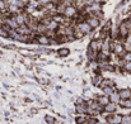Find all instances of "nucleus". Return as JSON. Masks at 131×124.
<instances>
[{
  "mask_svg": "<svg viewBox=\"0 0 131 124\" xmlns=\"http://www.w3.org/2000/svg\"><path fill=\"white\" fill-rule=\"evenodd\" d=\"M78 13H79V10L77 9V6L74 5V4H71V5H68V6H65V10H64V15L66 17V18H70V19H74L77 15H78Z\"/></svg>",
  "mask_w": 131,
  "mask_h": 124,
  "instance_id": "nucleus-1",
  "label": "nucleus"
},
{
  "mask_svg": "<svg viewBox=\"0 0 131 124\" xmlns=\"http://www.w3.org/2000/svg\"><path fill=\"white\" fill-rule=\"evenodd\" d=\"M111 49H112V52H113L116 56H122V54L125 53V47H124V44L117 41L111 43Z\"/></svg>",
  "mask_w": 131,
  "mask_h": 124,
  "instance_id": "nucleus-2",
  "label": "nucleus"
},
{
  "mask_svg": "<svg viewBox=\"0 0 131 124\" xmlns=\"http://www.w3.org/2000/svg\"><path fill=\"white\" fill-rule=\"evenodd\" d=\"M75 27L79 29V31H82L85 36L89 34V33H92V31H93V28L88 24L87 20H82V22H78V23H75Z\"/></svg>",
  "mask_w": 131,
  "mask_h": 124,
  "instance_id": "nucleus-3",
  "label": "nucleus"
},
{
  "mask_svg": "<svg viewBox=\"0 0 131 124\" xmlns=\"http://www.w3.org/2000/svg\"><path fill=\"white\" fill-rule=\"evenodd\" d=\"M85 20L88 22V24L93 28V29H95V28H98L99 25H101V19H98L95 15H93V14H88L87 17H85Z\"/></svg>",
  "mask_w": 131,
  "mask_h": 124,
  "instance_id": "nucleus-4",
  "label": "nucleus"
},
{
  "mask_svg": "<svg viewBox=\"0 0 131 124\" xmlns=\"http://www.w3.org/2000/svg\"><path fill=\"white\" fill-rule=\"evenodd\" d=\"M102 43L103 41L101 39V38H95V39H92L90 43H89V49H92L93 52H95V53H98L101 49H102Z\"/></svg>",
  "mask_w": 131,
  "mask_h": 124,
  "instance_id": "nucleus-5",
  "label": "nucleus"
},
{
  "mask_svg": "<svg viewBox=\"0 0 131 124\" xmlns=\"http://www.w3.org/2000/svg\"><path fill=\"white\" fill-rule=\"evenodd\" d=\"M35 38H36V43H38V44H42V46L51 44V37H48L46 33H43V34H36Z\"/></svg>",
  "mask_w": 131,
  "mask_h": 124,
  "instance_id": "nucleus-6",
  "label": "nucleus"
},
{
  "mask_svg": "<svg viewBox=\"0 0 131 124\" xmlns=\"http://www.w3.org/2000/svg\"><path fill=\"white\" fill-rule=\"evenodd\" d=\"M107 122L110 124H121V122H122V115H120L117 113H112V114L108 115Z\"/></svg>",
  "mask_w": 131,
  "mask_h": 124,
  "instance_id": "nucleus-7",
  "label": "nucleus"
},
{
  "mask_svg": "<svg viewBox=\"0 0 131 124\" xmlns=\"http://www.w3.org/2000/svg\"><path fill=\"white\" fill-rule=\"evenodd\" d=\"M18 33H20V34H23V36H32L35 32L27 25V24H22V25H19L17 29H15Z\"/></svg>",
  "mask_w": 131,
  "mask_h": 124,
  "instance_id": "nucleus-8",
  "label": "nucleus"
},
{
  "mask_svg": "<svg viewBox=\"0 0 131 124\" xmlns=\"http://www.w3.org/2000/svg\"><path fill=\"white\" fill-rule=\"evenodd\" d=\"M4 23L5 24H8L12 29H17L19 25H18V23H17V20L14 19V15H10V17H8V18H5L4 19Z\"/></svg>",
  "mask_w": 131,
  "mask_h": 124,
  "instance_id": "nucleus-9",
  "label": "nucleus"
},
{
  "mask_svg": "<svg viewBox=\"0 0 131 124\" xmlns=\"http://www.w3.org/2000/svg\"><path fill=\"white\" fill-rule=\"evenodd\" d=\"M75 110H77V113H79V114H87V110H88L87 103H85V101H84V103H78V104L75 105Z\"/></svg>",
  "mask_w": 131,
  "mask_h": 124,
  "instance_id": "nucleus-10",
  "label": "nucleus"
},
{
  "mask_svg": "<svg viewBox=\"0 0 131 124\" xmlns=\"http://www.w3.org/2000/svg\"><path fill=\"white\" fill-rule=\"evenodd\" d=\"M108 58H110V54H107V53H104V52H102V51H99L98 54H97V62H99V63H106V62H108Z\"/></svg>",
  "mask_w": 131,
  "mask_h": 124,
  "instance_id": "nucleus-11",
  "label": "nucleus"
},
{
  "mask_svg": "<svg viewBox=\"0 0 131 124\" xmlns=\"http://www.w3.org/2000/svg\"><path fill=\"white\" fill-rule=\"evenodd\" d=\"M95 100H97L101 105H103V106H104V105H107V104L111 101V100H110V96H107V95H104V94H103V95H101V96H97V99H95Z\"/></svg>",
  "mask_w": 131,
  "mask_h": 124,
  "instance_id": "nucleus-12",
  "label": "nucleus"
},
{
  "mask_svg": "<svg viewBox=\"0 0 131 124\" xmlns=\"http://www.w3.org/2000/svg\"><path fill=\"white\" fill-rule=\"evenodd\" d=\"M104 112H106V113H110V114L115 113V112H116V103L110 101L107 105H104Z\"/></svg>",
  "mask_w": 131,
  "mask_h": 124,
  "instance_id": "nucleus-13",
  "label": "nucleus"
},
{
  "mask_svg": "<svg viewBox=\"0 0 131 124\" xmlns=\"http://www.w3.org/2000/svg\"><path fill=\"white\" fill-rule=\"evenodd\" d=\"M46 32H47V25L43 24V23H41V22H38L35 33H37V34H43V33H46Z\"/></svg>",
  "mask_w": 131,
  "mask_h": 124,
  "instance_id": "nucleus-14",
  "label": "nucleus"
},
{
  "mask_svg": "<svg viewBox=\"0 0 131 124\" xmlns=\"http://www.w3.org/2000/svg\"><path fill=\"white\" fill-rule=\"evenodd\" d=\"M60 27V24L57 23V22H55L53 19L47 24V31H51V32H56L57 31V28Z\"/></svg>",
  "mask_w": 131,
  "mask_h": 124,
  "instance_id": "nucleus-15",
  "label": "nucleus"
},
{
  "mask_svg": "<svg viewBox=\"0 0 131 124\" xmlns=\"http://www.w3.org/2000/svg\"><path fill=\"white\" fill-rule=\"evenodd\" d=\"M118 94L121 99H131V90L129 89H122L121 91H118Z\"/></svg>",
  "mask_w": 131,
  "mask_h": 124,
  "instance_id": "nucleus-16",
  "label": "nucleus"
},
{
  "mask_svg": "<svg viewBox=\"0 0 131 124\" xmlns=\"http://www.w3.org/2000/svg\"><path fill=\"white\" fill-rule=\"evenodd\" d=\"M99 68L102 71H115V66H111L107 62L106 63H99Z\"/></svg>",
  "mask_w": 131,
  "mask_h": 124,
  "instance_id": "nucleus-17",
  "label": "nucleus"
},
{
  "mask_svg": "<svg viewBox=\"0 0 131 124\" xmlns=\"http://www.w3.org/2000/svg\"><path fill=\"white\" fill-rule=\"evenodd\" d=\"M110 100H111L112 103H116V104H118V103H120V100H121V98H120V94H118L117 91H115L113 94H111V95H110Z\"/></svg>",
  "mask_w": 131,
  "mask_h": 124,
  "instance_id": "nucleus-18",
  "label": "nucleus"
},
{
  "mask_svg": "<svg viewBox=\"0 0 131 124\" xmlns=\"http://www.w3.org/2000/svg\"><path fill=\"white\" fill-rule=\"evenodd\" d=\"M115 86V82L112 81V80H110V79H104V80H102V84H101V87L103 89V87H113Z\"/></svg>",
  "mask_w": 131,
  "mask_h": 124,
  "instance_id": "nucleus-19",
  "label": "nucleus"
},
{
  "mask_svg": "<svg viewBox=\"0 0 131 124\" xmlns=\"http://www.w3.org/2000/svg\"><path fill=\"white\" fill-rule=\"evenodd\" d=\"M118 104L122 108H131V99H121Z\"/></svg>",
  "mask_w": 131,
  "mask_h": 124,
  "instance_id": "nucleus-20",
  "label": "nucleus"
},
{
  "mask_svg": "<svg viewBox=\"0 0 131 124\" xmlns=\"http://www.w3.org/2000/svg\"><path fill=\"white\" fill-rule=\"evenodd\" d=\"M88 120V117L85 114H80L78 118H77V123L78 124H84Z\"/></svg>",
  "mask_w": 131,
  "mask_h": 124,
  "instance_id": "nucleus-21",
  "label": "nucleus"
},
{
  "mask_svg": "<svg viewBox=\"0 0 131 124\" xmlns=\"http://www.w3.org/2000/svg\"><path fill=\"white\" fill-rule=\"evenodd\" d=\"M102 80H103V79H102L101 76H94L92 82H93V85H94V86H99V85L102 84Z\"/></svg>",
  "mask_w": 131,
  "mask_h": 124,
  "instance_id": "nucleus-22",
  "label": "nucleus"
},
{
  "mask_svg": "<svg viewBox=\"0 0 131 124\" xmlns=\"http://www.w3.org/2000/svg\"><path fill=\"white\" fill-rule=\"evenodd\" d=\"M113 92H115V89H113V87H103V94H104V95L110 96V95L113 94Z\"/></svg>",
  "mask_w": 131,
  "mask_h": 124,
  "instance_id": "nucleus-23",
  "label": "nucleus"
},
{
  "mask_svg": "<svg viewBox=\"0 0 131 124\" xmlns=\"http://www.w3.org/2000/svg\"><path fill=\"white\" fill-rule=\"evenodd\" d=\"M122 60L125 62H131V52H125L122 54Z\"/></svg>",
  "mask_w": 131,
  "mask_h": 124,
  "instance_id": "nucleus-24",
  "label": "nucleus"
},
{
  "mask_svg": "<svg viewBox=\"0 0 131 124\" xmlns=\"http://www.w3.org/2000/svg\"><path fill=\"white\" fill-rule=\"evenodd\" d=\"M69 53H70V51H69L68 48H61V49H59V54L62 56V57H66Z\"/></svg>",
  "mask_w": 131,
  "mask_h": 124,
  "instance_id": "nucleus-25",
  "label": "nucleus"
},
{
  "mask_svg": "<svg viewBox=\"0 0 131 124\" xmlns=\"http://www.w3.org/2000/svg\"><path fill=\"white\" fill-rule=\"evenodd\" d=\"M121 124H131V117L130 115L122 117V122H121Z\"/></svg>",
  "mask_w": 131,
  "mask_h": 124,
  "instance_id": "nucleus-26",
  "label": "nucleus"
},
{
  "mask_svg": "<svg viewBox=\"0 0 131 124\" xmlns=\"http://www.w3.org/2000/svg\"><path fill=\"white\" fill-rule=\"evenodd\" d=\"M50 1H51V0H38V4H40V6H45V5H47Z\"/></svg>",
  "mask_w": 131,
  "mask_h": 124,
  "instance_id": "nucleus-27",
  "label": "nucleus"
},
{
  "mask_svg": "<svg viewBox=\"0 0 131 124\" xmlns=\"http://www.w3.org/2000/svg\"><path fill=\"white\" fill-rule=\"evenodd\" d=\"M46 120H47V123L48 124H52V123H55V118L53 117H46Z\"/></svg>",
  "mask_w": 131,
  "mask_h": 124,
  "instance_id": "nucleus-28",
  "label": "nucleus"
},
{
  "mask_svg": "<svg viewBox=\"0 0 131 124\" xmlns=\"http://www.w3.org/2000/svg\"><path fill=\"white\" fill-rule=\"evenodd\" d=\"M125 68H126L127 71H131V62H126V63H125Z\"/></svg>",
  "mask_w": 131,
  "mask_h": 124,
  "instance_id": "nucleus-29",
  "label": "nucleus"
},
{
  "mask_svg": "<svg viewBox=\"0 0 131 124\" xmlns=\"http://www.w3.org/2000/svg\"><path fill=\"white\" fill-rule=\"evenodd\" d=\"M95 124H102V123H101V122H99V120H98V122H97V123H95Z\"/></svg>",
  "mask_w": 131,
  "mask_h": 124,
  "instance_id": "nucleus-30",
  "label": "nucleus"
},
{
  "mask_svg": "<svg viewBox=\"0 0 131 124\" xmlns=\"http://www.w3.org/2000/svg\"><path fill=\"white\" fill-rule=\"evenodd\" d=\"M129 20H130V22H131V14H130V17H129Z\"/></svg>",
  "mask_w": 131,
  "mask_h": 124,
  "instance_id": "nucleus-31",
  "label": "nucleus"
},
{
  "mask_svg": "<svg viewBox=\"0 0 131 124\" xmlns=\"http://www.w3.org/2000/svg\"><path fill=\"white\" fill-rule=\"evenodd\" d=\"M106 1H107V0H102V3H106Z\"/></svg>",
  "mask_w": 131,
  "mask_h": 124,
  "instance_id": "nucleus-32",
  "label": "nucleus"
},
{
  "mask_svg": "<svg viewBox=\"0 0 131 124\" xmlns=\"http://www.w3.org/2000/svg\"><path fill=\"white\" fill-rule=\"evenodd\" d=\"M5 1H8V0H5Z\"/></svg>",
  "mask_w": 131,
  "mask_h": 124,
  "instance_id": "nucleus-33",
  "label": "nucleus"
}]
</instances>
